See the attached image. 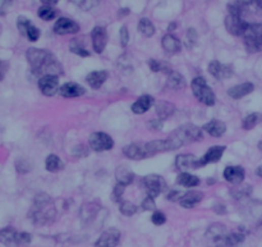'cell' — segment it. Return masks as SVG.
I'll list each match as a JSON object with an SVG mask.
<instances>
[{"instance_id":"obj_35","label":"cell","mask_w":262,"mask_h":247,"mask_svg":"<svg viewBox=\"0 0 262 247\" xmlns=\"http://www.w3.org/2000/svg\"><path fill=\"white\" fill-rule=\"evenodd\" d=\"M45 168L48 172H51V173L58 172V170L61 168L60 158H58L56 155H49V157L46 158Z\"/></svg>"},{"instance_id":"obj_33","label":"cell","mask_w":262,"mask_h":247,"mask_svg":"<svg viewBox=\"0 0 262 247\" xmlns=\"http://www.w3.org/2000/svg\"><path fill=\"white\" fill-rule=\"evenodd\" d=\"M262 122V114H258V113H252V114L247 115L246 118L242 122V128L246 131L253 130L258 123Z\"/></svg>"},{"instance_id":"obj_42","label":"cell","mask_w":262,"mask_h":247,"mask_svg":"<svg viewBox=\"0 0 262 247\" xmlns=\"http://www.w3.org/2000/svg\"><path fill=\"white\" fill-rule=\"evenodd\" d=\"M31 24V21L29 19H27L26 17H19L18 19H17V27H18L19 32H21V35L26 34L27 28H28V26Z\"/></svg>"},{"instance_id":"obj_37","label":"cell","mask_w":262,"mask_h":247,"mask_svg":"<svg viewBox=\"0 0 262 247\" xmlns=\"http://www.w3.org/2000/svg\"><path fill=\"white\" fill-rule=\"evenodd\" d=\"M69 50H71L72 53L76 54V55L82 56V58H85V56H90V51H88L87 49L85 48V46L81 45V43L78 40L71 41V45H69Z\"/></svg>"},{"instance_id":"obj_21","label":"cell","mask_w":262,"mask_h":247,"mask_svg":"<svg viewBox=\"0 0 262 247\" xmlns=\"http://www.w3.org/2000/svg\"><path fill=\"white\" fill-rule=\"evenodd\" d=\"M99 210H100V206L96 202H87V204L83 205L80 210V218L81 221L85 222L86 224L93 222V219L97 215Z\"/></svg>"},{"instance_id":"obj_6","label":"cell","mask_w":262,"mask_h":247,"mask_svg":"<svg viewBox=\"0 0 262 247\" xmlns=\"http://www.w3.org/2000/svg\"><path fill=\"white\" fill-rule=\"evenodd\" d=\"M31 234L27 232H17L12 227L0 229V243L7 247H19L31 242Z\"/></svg>"},{"instance_id":"obj_4","label":"cell","mask_w":262,"mask_h":247,"mask_svg":"<svg viewBox=\"0 0 262 247\" xmlns=\"http://www.w3.org/2000/svg\"><path fill=\"white\" fill-rule=\"evenodd\" d=\"M229 232L221 223H214L204 234V242L207 247H226Z\"/></svg>"},{"instance_id":"obj_57","label":"cell","mask_w":262,"mask_h":247,"mask_svg":"<svg viewBox=\"0 0 262 247\" xmlns=\"http://www.w3.org/2000/svg\"><path fill=\"white\" fill-rule=\"evenodd\" d=\"M256 174L258 175L259 178H262V165H261V167L257 168V169H256Z\"/></svg>"},{"instance_id":"obj_13","label":"cell","mask_w":262,"mask_h":247,"mask_svg":"<svg viewBox=\"0 0 262 247\" xmlns=\"http://www.w3.org/2000/svg\"><path fill=\"white\" fill-rule=\"evenodd\" d=\"M80 31V24L77 22H74L73 19L66 18L61 17L54 24V32L56 35H72L77 34Z\"/></svg>"},{"instance_id":"obj_43","label":"cell","mask_w":262,"mask_h":247,"mask_svg":"<svg viewBox=\"0 0 262 247\" xmlns=\"http://www.w3.org/2000/svg\"><path fill=\"white\" fill-rule=\"evenodd\" d=\"M141 206H142L143 210H147V211H155V210H156V205H155L154 197L151 196L146 197V199L142 201V204H141Z\"/></svg>"},{"instance_id":"obj_29","label":"cell","mask_w":262,"mask_h":247,"mask_svg":"<svg viewBox=\"0 0 262 247\" xmlns=\"http://www.w3.org/2000/svg\"><path fill=\"white\" fill-rule=\"evenodd\" d=\"M200 178L197 175L191 174V173H187V172H182L179 175H178L177 178V183L182 187H197L200 184Z\"/></svg>"},{"instance_id":"obj_10","label":"cell","mask_w":262,"mask_h":247,"mask_svg":"<svg viewBox=\"0 0 262 247\" xmlns=\"http://www.w3.org/2000/svg\"><path fill=\"white\" fill-rule=\"evenodd\" d=\"M248 24L249 23L242 19L241 16H237V14L229 13V16L225 18L226 29H228L229 34L234 35V36H243Z\"/></svg>"},{"instance_id":"obj_48","label":"cell","mask_w":262,"mask_h":247,"mask_svg":"<svg viewBox=\"0 0 262 247\" xmlns=\"http://www.w3.org/2000/svg\"><path fill=\"white\" fill-rule=\"evenodd\" d=\"M148 66H150V69L152 72H160L162 67V61L156 60V59H150L148 60Z\"/></svg>"},{"instance_id":"obj_61","label":"cell","mask_w":262,"mask_h":247,"mask_svg":"<svg viewBox=\"0 0 262 247\" xmlns=\"http://www.w3.org/2000/svg\"><path fill=\"white\" fill-rule=\"evenodd\" d=\"M0 32H2V26H0Z\"/></svg>"},{"instance_id":"obj_59","label":"cell","mask_w":262,"mask_h":247,"mask_svg":"<svg viewBox=\"0 0 262 247\" xmlns=\"http://www.w3.org/2000/svg\"><path fill=\"white\" fill-rule=\"evenodd\" d=\"M257 231H258L259 233H262V222L258 224V227H257Z\"/></svg>"},{"instance_id":"obj_28","label":"cell","mask_w":262,"mask_h":247,"mask_svg":"<svg viewBox=\"0 0 262 247\" xmlns=\"http://www.w3.org/2000/svg\"><path fill=\"white\" fill-rule=\"evenodd\" d=\"M115 178H117L118 183L127 187L129 186L133 182V179H135V173H133L128 167L120 165V167H118L117 170H115Z\"/></svg>"},{"instance_id":"obj_30","label":"cell","mask_w":262,"mask_h":247,"mask_svg":"<svg viewBox=\"0 0 262 247\" xmlns=\"http://www.w3.org/2000/svg\"><path fill=\"white\" fill-rule=\"evenodd\" d=\"M175 112V107L172 103H168V101H159L156 104V113L159 115V119L165 120L169 117H172Z\"/></svg>"},{"instance_id":"obj_46","label":"cell","mask_w":262,"mask_h":247,"mask_svg":"<svg viewBox=\"0 0 262 247\" xmlns=\"http://www.w3.org/2000/svg\"><path fill=\"white\" fill-rule=\"evenodd\" d=\"M197 39H199V35H197L196 29L189 28L188 32H187V43H188V45L193 46L197 43Z\"/></svg>"},{"instance_id":"obj_41","label":"cell","mask_w":262,"mask_h":247,"mask_svg":"<svg viewBox=\"0 0 262 247\" xmlns=\"http://www.w3.org/2000/svg\"><path fill=\"white\" fill-rule=\"evenodd\" d=\"M151 222L155 226H162V224H165V222H167V217H165V214L162 213V211H160V210H155L151 215Z\"/></svg>"},{"instance_id":"obj_23","label":"cell","mask_w":262,"mask_h":247,"mask_svg":"<svg viewBox=\"0 0 262 247\" xmlns=\"http://www.w3.org/2000/svg\"><path fill=\"white\" fill-rule=\"evenodd\" d=\"M152 104H154V98H152V96H140V98L133 103L132 112L135 113V114H143V113L148 112V110L151 109Z\"/></svg>"},{"instance_id":"obj_14","label":"cell","mask_w":262,"mask_h":247,"mask_svg":"<svg viewBox=\"0 0 262 247\" xmlns=\"http://www.w3.org/2000/svg\"><path fill=\"white\" fill-rule=\"evenodd\" d=\"M91 38H92V46L93 50L97 54H101L106 48L108 44V34L104 27L96 26L91 32Z\"/></svg>"},{"instance_id":"obj_34","label":"cell","mask_w":262,"mask_h":247,"mask_svg":"<svg viewBox=\"0 0 262 247\" xmlns=\"http://www.w3.org/2000/svg\"><path fill=\"white\" fill-rule=\"evenodd\" d=\"M37 16L40 17L43 21H51V19H54L58 16V11L54 9L53 7L43 6L39 11H37Z\"/></svg>"},{"instance_id":"obj_20","label":"cell","mask_w":262,"mask_h":247,"mask_svg":"<svg viewBox=\"0 0 262 247\" xmlns=\"http://www.w3.org/2000/svg\"><path fill=\"white\" fill-rule=\"evenodd\" d=\"M175 167L182 172H185L187 169H194L199 168V159L192 154H180L175 158Z\"/></svg>"},{"instance_id":"obj_2","label":"cell","mask_w":262,"mask_h":247,"mask_svg":"<svg viewBox=\"0 0 262 247\" xmlns=\"http://www.w3.org/2000/svg\"><path fill=\"white\" fill-rule=\"evenodd\" d=\"M28 217L35 226H46L53 223L56 217V209L49 195L39 194L34 200Z\"/></svg>"},{"instance_id":"obj_18","label":"cell","mask_w":262,"mask_h":247,"mask_svg":"<svg viewBox=\"0 0 262 247\" xmlns=\"http://www.w3.org/2000/svg\"><path fill=\"white\" fill-rule=\"evenodd\" d=\"M86 90L85 87H82L81 85L76 82H67L64 85L60 86L59 88V94L60 96L67 99H72V98H80V96L85 95Z\"/></svg>"},{"instance_id":"obj_9","label":"cell","mask_w":262,"mask_h":247,"mask_svg":"<svg viewBox=\"0 0 262 247\" xmlns=\"http://www.w3.org/2000/svg\"><path fill=\"white\" fill-rule=\"evenodd\" d=\"M143 183H145L146 190H147L148 196L154 197V199L167 190V182L159 174L146 175L145 179H143Z\"/></svg>"},{"instance_id":"obj_49","label":"cell","mask_w":262,"mask_h":247,"mask_svg":"<svg viewBox=\"0 0 262 247\" xmlns=\"http://www.w3.org/2000/svg\"><path fill=\"white\" fill-rule=\"evenodd\" d=\"M148 127L151 128V130L155 131H159L160 128L162 127V120L161 119H152L148 122Z\"/></svg>"},{"instance_id":"obj_5","label":"cell","mask_w":262,"mask_h":247,"mask_svg":"<svg viewBox=\"0 0 262 247\" xmlns=\"http://www.w3.org/2000/svg\"><path fill=\"white\" fill-rule=\"evenodd\" d=\"M192 92H193L194 98L200 101V103L205 104L207 107H212L216 103V96H215L214 91L211 90L209 85H207L206 80L204 77H196L191 83Z\"/></svg>"},{"instance_id":"obj_40","label":"cell","mask_w":262,"mask_h":247,"mask_svg":"<svg viewBox=\"0 0 262 247\" xmlns=\"http://www.w3.org/2000/svg\"><path fill=\"white\" fill-rule=\"evenodd\" d=\"M124 189L125 186H123V184L120 183H117V186L114 187V191H113V195H111L113 201L117 202V204H120V202L123 201L122 196H123V192H124Z\"/></svg>"},{"instance_id":"obj_44","label":"cell","mask_w":262,"mask_h":247,"mask_svg":"<svg viewBox=\"0 0 262 247\" xmlns=\"http://www.w3.org/2000/svg\"><path fill=\"white\" fill-rule=\"evenodd\" d=\"M101 0H82L80 3V8L82 11H91V9L95 8L96 6H99Z\"/></svg>"},{"instance_id":"obj_7","label":"cell","mask_w":262,"mask_h":247,"mask_svg":"<svg viewBox=\"0 0 262 247\" xmlns=\"http://www.w3.org/2000/svg\"><path fill=\"white\" fill-rule=\"evenodd\" d=\"M243 41L249 53L262 51V24H248L243 34Z\"/></svg>"},{"instance_id":"obj_60","label":"cell","mask_w":262,"mask_h":247,"mask_svg":"<svg viewBox=\"0 0 262 247\" xmlns=\"http://www.w3.org/2000/svg\"><path fill=\"white\" fill-rule=\"evenodd\" d=\"M257 147H258V150H259V151H262V141H259V142H258V145H257Z\"/></svg>"},{"instance_id":"obj_8","label":"cell","mask_w":262,"mask_h":247,"mask_svg":"<svg viewBox=\"0 0 262 247\" xmlns=\"http://www.w3.org/2000/svg\"><path fill=\"white\" fill-rule=\"evenodd\" d=\"M88 144H90L91 150L96 152L108 151L114 147V141L109 135L104 132H93L88 137Z\"/></svg>"},{"instance_id":"obj_16","label":"cell","mask_w":262,"mask_h":247,"mask_svg":"<svg viewBox=\"0 0 262 247\" xmlns=\"http://www.w3.org/2000/svg\"><path fill=\"white\" fill-rule=\"evenodd\" d=\"M123 154L130 160H142L148 158V152L146 150L145 142H135V144L127 145L123 149Z\"/></svg>"},{"instance_id":"obj_1","label":"cell","mask_w":262,"mask_h":247,"mask_svg":"<svg viewBox=\"0 0 262 247\" xmlns=\"http://www.w3.org/2000/svg\"><path fill=\"white\" fill-rule=\"evenodd\" d=\"M26 58L31 66L32 72L40 78L49 75L59 77V75L63 73V68L50 51L44 50V49L31 48L27 50Z\"/></svg>"},{"instance_id":"obj_55","label":"cell","mask_w":262,"mask_h":247,"mask_svg":"<svg viewBox=\"0 0 262 247\" xmlns=\"http://www.w3.org/2000/svg\"><path fill=\"white\" fill-rule=\"evenodd\" d=\"M253 6H256L257 8L262 9V0H253Z\"/></svg>"},{"instance_id":"obj_52","label":"cell","mask_w":262,"mask_h":247,"mask_svg":"<svg viewBox=\"0 0 262 247\" xmlns=\"http://www.w3.org/2000/svg\"><path fill=\"white\" fill-rule=\"evenodd\" d=\"M214 211L216 214H220V215H222V214H225V206H224V205H221V204H216L214 206Z\"/></svg>"},{"instance_id":"obj_51","label":"cell","mask_w":262,"mask_h":247,"mask_svg":"<svg viewBox=\"0 0 262 247\" xmlns=\"http://www.w3.org/2000/svg\"><path fill=\"white\" fill-rule=\"evenodd\" d=\"M7 68H8V63L0 60V81H3L4 77H6Z\"/></svg>"},{"instance_id":"obj_12","label":"cell","mask_w":262,"mask_h":247,"mask_svg":"<svg viewBox=\"0 0 262 247\" xmlns=\"http://www.w3.org/2000/svg\"><path fill=\"white\" fill-rule=\"evenodd\" d=\"M120 241V232L117 228H110L104 232L97 241L95 242V247H117Z\"/></svg>"},{"instance_id":"obj_53","label":"cell","mask_w":262,"mask_h":247,"mask_svg":"<svg viewBox=\"0 0 262 247\" xmlns=\"http://www.w3.org/2000/svg\"><path fill=\"white\" fill-rule=\"evenodd\" d=\"M14 0H0V8L2 9H6L7 7L11 6L12 3H13Z\"/></svg>"},{"instance_id":"obj_11","label":"cell","mask_w":262,"mask_h":247,"mask_svg":"<svg viewBox=\"0 0 262 247\" xmlns=\"http://www.w3.org/2000/svg\"><path fill=\"white\" fill-rule=\"evenodd\" d=\"M39 88L45 96H54L59 92V77L58 76H44L39 80Z\"/></svg>"},{"instance_id":"obj_54","label":"cell","mask_w":262,"mask_h":247,"mask_svg":"<svg viewBox=\"0 0 262 247\" xmlns=\"http://www.w3.org/2000/svg\"><path fill=\"white\" fill-rule=\"evenodd\" d=\"M59 0H41V3L44 4V6H48V7H53L55 6V4H58Z\"/></svg>"},{"instance_id":"obj_25","label":"cell","mask_w":262,"mask_h":247,"mask_svg":"<svg viewBox=\"0 0 262 247\" xmlns=\"http://www.w3.org/2000/svg\"><path fill=\"white\" fill-rule=\"evenodd\" d=\"M109 73L106 71H95V72L88 73L86 81H87L88 86L93 90H99L101 86L105 83V81L108 80Z\"/></svg>"},{"instance_id":"obj_38","label":"cell","mask_w":262,"mask_h":247,"mask_svg":"<svg viewBox=\"0 0 262 247\" xmlns=\"http://www.w3.org/2000/svg\"><path fill=\"white\" fill-rule=\"evenodd\" d=\"M119 211L125 217H132L137 213V206L129 201H122L119 204Z\"/></svg>"},{"instance_id":"obj_19","label":"cell","mask_w":262,"mask_h":247,"mask_svg":"<svg viewBox=\"0 0 262 247\" xmlns=\"http://www.w3.org/2000/svg\"><path fill=\"white\" fill-rule=\"evenodd\" d=\"M244 169L242 167H237V165H229L224 170V178L232 184H241L244 181Z\"/></svg>"},{"instance_id":"obj_31","label":"cell","mask_w":262,"mask_h":247,"mask_svg":"<svg viewBox=\"0 0 262 247\" xmlns=\"http://www.w3.org/2000/svg\"><path fill=\"white\" fill-rule=\"evenodd\" d=\"M185 86V81L184 77L180 75L179 72H170L168 75V80H167V87L172 88V90H179V88H183Z\"/></svg>"},{"instance_id":"obj_17","label":"cell","mask_w":262,"mask_h":247,"mask_svg":"<svg viewBox=\"0 0 262 247\" xmlns=\"http://www.w3.org/2000/svg\"><path fill=\"white\" fill-rule=\"evenodd\" d=\"M225 152V146H212L207 150L206 154L199 159V168L205 167L207 164H211V163H217L221 157Z\"/></svg>"},{"instance_id":"obj_47","label":"cell","mask_w":262,"mask_h":247,"mask_svg":"<svg viewBox=\"0 0 262 247\" xmlns=\"http://www.w3.org/2000/svg\"><path fill=\"white\" fill-rule=\"evenodd\" d=\"M73 151H74V155L78 158H83L88 155V149L85 146V145H78L77 147H74Z\"/></svg>"},{"instance_id":"obj_22","label":"cell","mask_w":262,"mask_h":247,"mask_svg":"<svg viewBox=\"0 0 262 247\" xmlns=\"http://www.w3.org/2000/svg\"><path fill=\"white\" fill-rule=\"evenodd\" d=\"M204 199V194L200 191H188L185 192L182 196V199L179 200V204L182 207L185 209H192L196 205H199L201 202V200Z\"/></svg>"},{"instance_id":"obj_58","label":"cell","mask_w":262,"mask_h":247,"mask_svg":"<svg viewBox=\"0 0 262 247\" xmlns=\"http://www.w3.org/2000/svg\"><path fill=\"white\" fill-rule=\"evenodd\" d=\"M175 28H177V23H175V22H174V23H170L169 27H168V29H169V31H173V29H175Z\"/></svg>"},{"instance_id":"obj_36","label":"cell","mask_w":262,"mask_h":247,"mask_svg":"<svg viewBox=\"0 0 262 247\" xmlns=\"http://www.w3.org/2000/svg\"><path fill=\"white\" fill-rule=\"evenodd\" d=\"M246 239V236L242 232H233V233H229L228 236V242H226V247H238L239 244H242Z\"/></svg>"},{"instance_id":"obj_32","label":"cell","mask_w":262,"mask_h":247,"mask_svg":"<svg viewBox=\"0 0 262 247\" xmlns=\"http://www.w3.org/2000/svg\"><path fill=\"white\" fill-rule=\"evenodd\" d=\"M138 31L140 34H142L145 38H151L155 35V26L152 24V22L147 18H142L138 22Z\"/></svg>"},{"instance_id":"obj_45","label":"cell","mask_w":262,"mask_h":247,"mask_svg":"<svg viewBox=\"0 0 262 247\" xmlns=\"http://www.w3.org/2000/svg\"><path fill=\"white\" fill-rule=\"evenodd\" d=\"M119 32H120V45H122L123 48H125V46L128 45V43H129V32H128L127 26H123Z\"/></svg>"},{"instance_id":"obj_27","label":"cell","mask_w":262,"mask_h":247,"mask_svg":"<svg viewBox=\"0 0 262 247\" xmlns=\"http://www.w3.org/2000/svg\"><path fill=\"white\" fill-rule=\"evenodd\" d=\"M161 45L162 49L169 54H177L179 53L180 49H182V43L179 41V39L175 38V36H173V35L170 34L165 35L164 38H162Z\"/></svg>"},{"instance_id":"obj_26","label":"cell","mask_w":262,"mask_h":247,"mask_svg":"<svg viewBox=\"0 0 262 247\" xmlns=\"http://www.w3.org/2000/svg\"><path fill=\"white\" fill-rule=\"evenodd\" d=\"M202 131H206V132L209 133L210 136H212V137H221V136L226 132V126L225 123L221 122V120L214 119L210 120L209 123H206V125L202 127Z\"/></svg>"},{"instance_id":"obj_15","label":"cell","mask_w":262,"mask_h":247,"mask_svg":"<svg viewBox=\"0 0 262 247\" xmlns=\"http://www.w3.org/2000/svg\"><path fill=\"white\" fill-rule=\"evenodd\" d=\"M209 72L216 80H225V78L233 76V69H232L231 66L222 64L217 60H212L209 64Z\"/></svg>"},{"instance_id":"obj_56","label":"cell","mask_w":262,"mask_h":247,"mask_svg":"<svg viewBox=\"0 0 262 247\" xmlns=\"http://www.w3.org/2000/svg\"><path fill=\"white\" fill-rule=\"evenodd\" d=\"M127 14H129V11H128V9L127 8H125V9H120V11H119V16H127Z\"/></svg>"},{"instance_id":"obj_39","label":"cell","mask_w":262,"mask_h":247,"mask_svg":"<svg viewBox=\"0 0 262 247\" xmlns=\"http://www.w3.org/2000/svg\"><path fill=\"white\" fill-rule=\"evenodd\" d=\"M24 36H26L29 41L35 43V41H37L39 40V38H40V31H39V28H37L36 26H34V24L31 23L28 26V28H27Z\"/></svg>"},{"instance_id":"obj_24","label":"cell","mask_w":262,"mask_h":247,"mask_svg":"<svg viewBox=\"0 0 262 247\" xmlns=\"http://www.w3.org/2000/svg\"><path fill=\"white\" fill-rule=\"evenodd\" d=\"M254 90V85L251 82H244V83H239V85L233 86V87L229 88L228 95L231 96L232 99L234 100H238V99L244 98L248 94H251L252 91Z\"/></svg>"},{"instance_id":"obj_50","label":"cell","mask_w":262,"mask_h":247,"mask_svg":"<svg viewBox=\"0 0 262 247\" xmlns=\"http://www.w3.org/2000/svg\"><path fill=\"white\" fill-rule=\"evenodd\" d=\"M182 196L183 194L180 191H172L168 195V200H170V201H179Z\"/></svg>"},{"instance_id":"obj_3","label":"cell","mask_w":262,"mask_h":247,"mask_svg":"<svg viewBox=\"0 0 262 247\" xmlns=\"http://www.w3.org/2000/svg\"><path fill=\"white\" fill-rule=\"evenodd\" d=\"M204 138L202 128H199L194 125H184L174 131L169 137L167 138L170 150H177L191 142H197Z\"/></svg>"}]
</instances>
